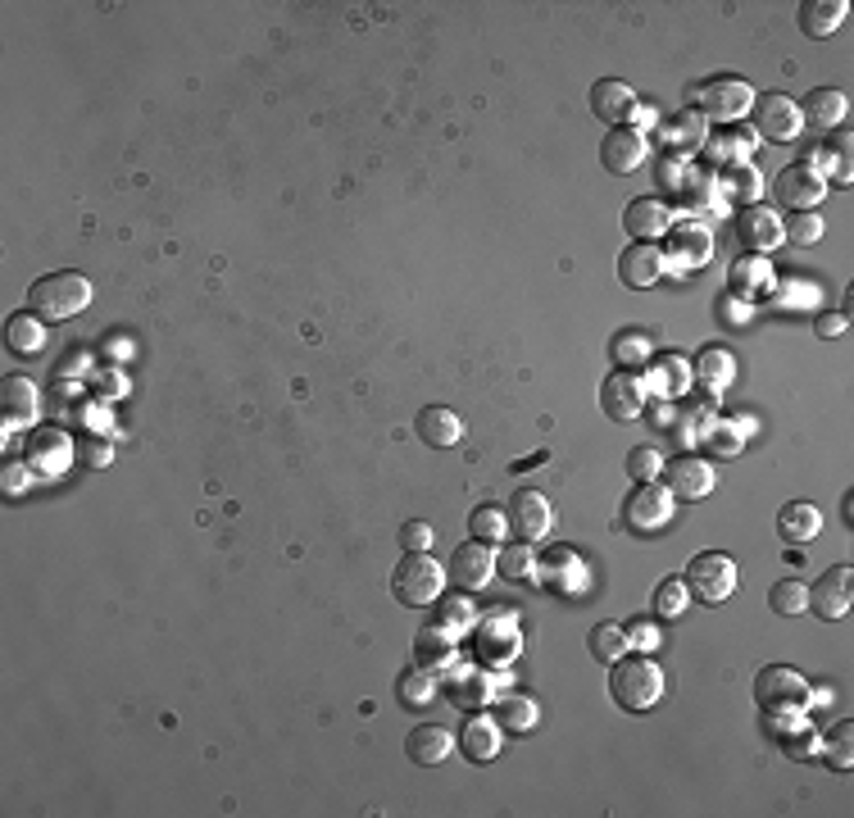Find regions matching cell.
Instances as JSON below:
<instances>
[{
	"label": "cell",
	"mask_w": 854,
	"mask_h": 818,
	"mask_svg": "<svg viewBox=\"0 0 854 818\" xmlns=\"http://www.w3.org/2000/svg\"><path fill=\"white\" fill-rule=\"evenodd\" d=\"M91 305V283L83 273H73V269H60V273H46V277H37V283L28 287V310L37 314V319H55V323H64V319H73V314H83Z\"/></svg>",
	"instance_id": "obj_1"
},
{
	"label": "cell",
	"mask_w": 854,
	"mask_h": 818,
	"mask_svg": "<svg viewBox=\"0 0 854 818\" xmlns=\"http://www.w3.org/2000/svg\"><path fill=\"white\" fill-rule=\"evenodd\" d=\"M609 692L623 709L645 714L664 701V669L645 655H623V659H614V669H609Z\"/></svg>",
	"instance_id": "obj_2"
},
{
	"label": "cell",
	"mask_w": 854,
	"mask_h": 818,
	"mask_svg": "<svg viewBox=\"0 0 854 818\" xmlns=\"http://www.w3.org/2000/svg\"><path fill=\"white\" fill-rule=\"evenodd\" d=\"M392 592L400 605H413V609L436 605L446 592V569L428 550H405V559L392 569Z\"/></svg>",
	"instance_id": "obj_3"
},
{
	"label": "cell",
	"mask_w": 854,
	"mask_h": 818,
	"mask_svg": "<svg viewBox=\"0 0 854 818\" xmlns=\"http://www.w3.org/2000/svg\"><path fill=\"white\" fill-rule=\"evenodd\" d=\"M755 701L764 714H795L814 701L805 673L787 669V664H768V669L755 673Z\"/></svg>",
	"instance_id": "obj_4"
},
{
	"label": "cell",
	"mask_w": 854,
	"mask_h": 818,
	"mask_svg": "<svg viewBox=\"0 0 854 818\" xmlns=\"http://www.w3.org/2000/svg\"><path fill=\"white\" fill-rule=\"evenodd\" d=\"M750 106H755V87H750L745 78H732V73H722V78H709L701 91H695V114H701L705 123L718 119V123H737L750 114Z\"/></svg>",
	"instance_id": "obj_5"
},
{
	"label": "cell",
	"mask_w": 854,
	"mask_h": 818,
	"mask_svg": "<svg viewBox=\"0 0 854 818\" xmlns=\"http://www.w3.org/2000/svg\"><path fill=\"white\" fill-rule=\"evenodd\" d=\"M682 582H686L691 596H701L705 605H718V600H728L737 592V565L728 555H718V550H701L691 559V569H686Z\"/></svg>",
	"instance_id": "obj_6"
},
{
	"label": "cell",
	"mask_w": 854,
	"mask_h": 818,
	"mask_svg": "<svg viewBox=\"0 0 854 818\" xmlns=\"http://www.w3.org/2000/svg\"><path fill=\"white\" fill-rule=\"evenodd\" d=\"M714 255V233L705 223H672L668 227V246H664V269L672 273H695L705 269Z\"/></svg>",
	"instance_id": "obj_7"
},
{
	"label": "cell",
	"mask_w": 854,
	"mask_h": 818,
	"mask_svg": "<svg viewBox=\"0 0 854 818\" xmlns=\"http://www.w3.org/2000/svg\"><path fill=\"white\" fill-rule=\"evenodd\" d=\"M755 133L764 141H795L805 133V119H800V100H791L787 91H764L755 96Z\"/></svg>",
	"instance_id": "obj_8"
},
{
	"label": "cell",
	"mask_w": 854,
	"mask_h": 818,
	"mask_svg": "<svg viewBox=\"0 0 854 818\" xmlns=\"http://www.w3.org/2000/svg\"><path fill=\"white\" fill-rule=\"evenodd\" d=\"M623 519L632 532H659L672 519V492L659 482H636L632 496L623 500Z\"/></svg>",
	"instance_id": "obj_9"
},
{
	"label": "cell",
	"mask_w": 854,
	"mask_h": 818,
	"mask_svg": "<svg viewBox=\"0 0 854 818\" xmlns=\"http://www.w3.org/2000/svg\"><path fill=\"white\" fill-rule=\"evenodd\" d=\"M509 528L519 532L523 542H541V536L555 528L550 500L541 496L536 487H519V492H513V500H509Z\"/></svg>",
	"instance_id": "obj_10"
},
{
	"label": "cell",
	"mask_w": 854,
	"mask_h": 818,
	"mask_svg": "<svg viewBox=\"0 0 854 818\" xmlns=\"http://www.w3.org/2000/svg\"><path fill=\"white\" fill-rule=\"evenodd\" d=\"M809 605H814L818 619H845L850 605H854V573H850L845 565L827 569V573L809 586Z\"/></svg>",
	"instance_id": "obj_11"
},
{
	"label": "cell",
	"mask_w": 854,
	"mask_h": 818,
	"mask_svg": "<svg viewBox=\"0 0 854 818\" xmlns=\"http://www.w3.org/2000/svg\"><path fill=\"white\" fill-rule=\"evenodd\" d=\"M645 156H651V146H645V133H636V127H609L605 141H601V164L609 173H636L645 164Z\"/></svg>",
	"instance_id": "obj_12"
},
{
	"label": "cell",
	"mask_w": 854,
	"mask_h": 818,
	"mask_svg": "<svg viewBox=\"0 0 854 818\" xmlns=\"http://www.w3.org/2000/svg\"><path fill=\"white\" fill-rule=\"evenodd\" d=\"M714 487H718V478H714V464H709V459H701V455H678V459L668 464V492H672V496H682V500H705Z\"/></svg>",
	"instance_id": "obj_13"
},
{
	"label": "cell",
	"mask_w": 854,
	"mask_h": 818,
	"mask_svg": "<svg viewBox=\"0 0 854 818\" xmlns=\"http://www.w3.org/2000/svg\"><path fill=\"white\" fill-rule=\"evenodd\" d=\"M450 578L463 586V592H482V586L496 578V550H491L486 542H478V536L463 542L450 559Z\"/></svg>",
	"instance_id": "obj_14"
},
{
	"label": "cell",
	"mask_w": 854,
	"mask_h": 818,
	"mask_svg": "<svg viewBox=\"0 0 854 818\" xmlns=\"http://www.w3.org/2000/svg\"><path fill=\"white\" fill-rule=\"evenodd\" d=\"M623 227H628L632 241H659V237H668V227H672V210L659 196H636V200H628V210H623Z\"/></svg>",
	"instance_id": "obj_15"
},
{
	"label": "cell",
	"mask_w": 854,
	"mask_h": 818,
	"mask_svg": "<svg viewBox=\"0 0 854 818\" xmlns=\"http://www.w3.org/2000/svg\"><path fill=\"white\" fill-rule=\"evenodd\" d=\"M618 277H623V287L645 292L651 283L664 277V250L655 241H632L623 255H618Z\"/></svg>",
	"instance_id": "obj_16"
},
{
	"label": "cell",
	"mask_w": 854,
	"mask_h": 818,
	"mask_svg": "<svg viewBox=\"0 0 854 818\" xmlns=\"http://www.w3.org/2000/svg\"><path fill=\"white\" fill-rule=\"evenodd\" d=\"M772 191H778V200L787 205V210H814V205L827 196V177H818V173L805 169V164H791V169L778 173Z\"/></svg>",
	"instance_id": "obj_17"
},
{
	"label": "cell",
	"mask_w": 854,
	"mask_h": 818,
	"mask_svg": "<svg viewBox=\"0 0 854 818\" xmlns=\"http://www.w3.org/2000/svg\"><path fill=\"white\" fill-rule=\"evenodd\" d=\"M601 400H605V409H609L618 423L641 419V414H645V377H636V373H628V369H623V373H609Z\"/></svg>",
	"instance_id": "obj_18"
},
{
	"label": "cell",
	"mask_w": 854,
	"mask_h": 818,
	"mask_svg": "<svg viewBox=\"0 0 854 818\" xmlns=\"http://www.w3.org/2000/svg\"><path fill=\"white\" fill-rule=\"evenodd\" d=\"M737 233H741V241L755 250V255H764V250H778L782 241H787V233H782V219L768 210V205H745V210L737 214Z\"/></svg>",
	"instance_id": "obj_19"
},
{
	"label": "cell",
	"mask_w": 854,
	"mask_h": 818,
	"mask_svg": "<svg viewBox=\"0 0 854 818\" xmlns=\"http://www.w3.org/2000/svg\"><path fill=\"white\" fill-rule=\"evenodd\" d=\"M636 106H641L636 91H632L628 83H618V78H601V83L591 87V110H595V119H605V123H614V127H623V123L632 119Z\"/></svg>",
	"instance_id": "obj_20"
},
{
	"label": "cell",
	"mask_w": 854,
	"mask_h": 818,
	"mask_svg": "<svg viewBox=\"0 0 854 818\" xmlns=\"http://www.w3.org/2000/svg\"><path fill=\"white\" fill-rule=\"evenodd\" d=\"M413 432L428 442V446H436V450H450V446H459L463 442V419L455 414L450 405H428L419 419H413Z\"/></svg>",
	"instance_id": "obj_21"
},
{
	"label": "cell",
	"mask_w": 854,
	"mask_h": 818,
	"mask_svg": "<svg viewBox=\"0 0 854 818\" xmlns=\"http://www.w3.org/2000/svg\"><path fill=\"white\" fill-rule=\"evenodd\" d=\"M450 751H455V736H450L442 723H423V728H413V732L405 736V755L419 764V769L450 759Z\"/></svg>",
	"instance_id": "obj_22"
},
{
	"label": "cell",
	"mask_w": 854,
	"mask_h": 818,
	"mask_svg": "<svg viewBox=\"0 0 854 818\" xmlns=\"http://www.w3.org/2000/svg\"><path fill=\"white\" fill-rule=\"evenodd\" d=\"M845 0H805V5L795 10V18H800V33L805 37H814V41H822V37H832L841 23H845Z\"/></svg>",
	"instance_id": "obj_23"
},
{
	"label": "cell",
	"mask_w": 854,
	"mask_h": 818,
	"mask_svg": "<svg viewBox=\"0 0 854 818\" xmlns=\"http://www.w3.org/2000/svg\"><path fill=\"white\" fill-rule=\"evenodd\" d=\"M845 110H850V100L837 87H814L805 100H800V119L814 123V127H841Z\"/></svg>",
	"instance_id": "obj_24"
},
{
	"label": "cell",
	"mask_w": 854,
	"mask_h": 818,
	"mask_svg": "<svg viewBox=\"0 0 854 818\" xmlns=\"http://www.w3.org/2000/svg\"><path fill=\"white\" fill-rule=\"evenodd\" d=\"M778 532L787 536V546H805V542H814V536L822 532L818 505H809V500H791V505H782Z\"/></svg>",
	"instance_id": "obj_25"
},
{
	"label": "cell",
	"mask_w": 854,
	"mask_h": 818,
	"mask_svg": "<svg viewBox=\"0 0 854 818\" xmlns=\"http://www.w3.org/2000/svg\"><path fill=\"white\" fill-rule=\"evenodd\" d=\"M695 382H701L705 392H722V387H732V377H737V360H732V350H722V346H705L701 355H695Z\"/></svg>",
	"instance_id": "obj_26"
},
{
	"label": "cell",
	"mask_w": 854,
	"mask_h": 818,
	"mask_svg": "<svg viewBox=\"0 0 854 818\" xmlns=\"http://www.w3.org/2000/svg\"><path fill=\"white\" fill-rule=\"evenodd\" d=\"M73 459V442L60 427H41L33 446H28V464H37L41 473H64V464Z\"/></svg>",
	"instance_id": "obj_27"
},
{
	"label": "cell",
	"mask_w": 854,
	"mask_h": 818,
	"mask_svg": "<svg viewBox=\"0 0 854 818\" xmlns=\"http://www.w3.org/2000/svg\"><path fill=\"white\" fill-rule=\"evenodd\" d=\"M0 409H5V427L37 414V387L28 377H5L0 382Z\"/></svg>",
	"instance_id": "obj_28"
},
{
	"label": "cell",
	"mask_w": 854,
	"mask_h": 818,
	"mask_svg": "<svg viewBox=\"0 0 854 818\" xmlns=\"http://www.w3.org/2000/svg\"><path fill=\"white\" fill-rule=\"evenodd\" d=\"M459 746H463V755H469L473 764L496 759V755H500V723H491V719H469V723H463Z\"/></svg>",
	"instance_id": "obj_29"
},
{
	"label": "cell",
	"mask_w": 854,
	"mask_h": 818,
	"mask_svg": "<svg viewBox=\"0 0 854 818\" xmlns=\"http://www.w3.org/2000/svg\"><path fill=\"white\" fill-rule=\"evenodd\" d=\"M714 191L732 196V200H750V205H759L764 177H759L755 160H750V164H728V169H722V177H718V183H714Z\"/></svg>",
	"instance_id": "obj_30"
},
{
	"label": "cell",
	"mask_w": 854,
	"mask_h": 818,
	"mask_svg": "<svg viewBox=\"0 0 854 818\" xmlns=\"http://www.w3.org/2000/svg\"><path fill=\"white\" fill-rule=\"evenodd\" d=\"M691 387V364L678 360V355H664L655 364V373H645V392H659V396H682Z\"/></svg>",
	"instance_id": "obj_31"
},
{
	"label": "cell",
	"mask_w": 854,
	"mask_h": 818,
	"mask_svg": "<svg viewBox=\"0 0 854 818\" xmlns=\"http://www.w3.org/2000/svg\"><path fill=\"white\" fill-rule=\"evenodd\" d=\"M728 277H732V292H737V296H750V300H755V296L772 283V269H768L764 255H741Z\"/></svg>",
	"instance_id": "obj_32"
},
{
	"label": "cell",
	"mask_w": 854,
	"mask_h": 818,
	"mask_svg": "<svg viewBox=\"0 0 854 818\" xmlns=\"http://www.w3.org/2000/svg\"><path fill=\"white\" fill-rule=\"evenodd\" d=\"M664 141L672 146V150H701L705 146V119L695 114V110H682V114H672L668 123H664Z\"/></svg>",
	"instance_id": "obj_33"
},
{
	"label": "cell",
	"mask_w": 854,
	"mask_h": 818,
	"mask_svg": "<svg viewBox=\"0 0 854 818\" xmlns=\"http://www.w3.org/2000/svg\"><path fill=\"white\" fill-rule=\"evenodd\" d=\"M5 337H10V350L14 355H41V346H46V327H41V319L37 314H14L10 323H5Z\"/></svg>",
	"instance_id": "obj_34"
},
{
	"label": "cell",
	"mask_w": 854,
	"mask_h": 818,
	"mask_svg": "<svg viewBox=\"0 0 854 818\" xmlns=\"http://www.w3.org/2000/svg\"><path fill=\"white\" fill-rule=\"evenodd\" d=\"M413 655H419V664L428 669H436V664H455V636L442 628V623H432L428 632H419V642H413Z\"/></svg>",
	"instance_id": "obj_35"
},
{
	"label": "cell",
	"mask_w": 854,
	"mask_h": 818,
	"mask_svg": "<svg viewBox=\"0 0 854 818\" xmlns=\"http://www.w3.org/2000/svg\"><path fill=\"white\" fill-rule=\"evenodd\" d=\"M586 646H591V655L601 659V664H614V659L628 655V632L618 628V623H595L591 636H586Z\"/></svg>",
	"instance_id": "obj_36"
},
{
	"label": "cell",
	"mask_w": 854,
	"mask_h": 818,
	"mask_svg": "<svg viewBox=\"0 0 854 818\" xmlns=\"http://www.w3.org/2000/svg\"><path fill=\"white\" fill-rule=\"evenodd\" d=\"M469 528H473L478 542L500 546V542H505V532H509V509H500V505H478V509H473V519H469Z\"/></svg>",
	"instance_id": "obj_37"
},
{
	"label": "cell",
	"mask_w": 854,
	"mask_h": 818,
	"mask_svg": "<svg viewBox=\"0 0 854 818\" xmlns=\"http://www.w3.org/2000/svg\"><path fill=\"white\" fill-rule=\"evenodd\" d=\"M768 605H772V614H782V619H795V614L809 609V586L795 582V578H782V582L768 592Z\"/></svg>",
	"instance_id": "obj_38"
},
{
	"label": "cell",
	"mask_w": 854,
	"mask_h": 818,
	"mask_svg": "<svg viewBox=\"0 0 854 818\" xmlns=\"http://www.w3.org/2000/svg\"><path fill=\"white\" fill-rule=\"evenodd\" d=\"M396 692H400V705L423 709V705H432V696H436V678H432L428 669H405L400 682H396Z\"/></svg>",
	"instance_id": "obj_39"
},
{
	"label": "cell",
	"mask_w": 854,
	"mask_h": 818,
	"mask_svg": "<svg viewBox=\"0 0 854 818\" xmlns=\"http://www.w3.org/2000/svg\"><path fill=\"white\" fill-rule=\"evenodd\" d=\"M496 714H500V728L505 732H532L536 728V701H528V696L496 701Z\"/></svg>",
	"instance_id": "obj_40"
},
{
	"label": "cell",
	"mask_w": 854,
	"mask_h": 818,
	"mask_svg": "<svg viewBox=\"0 0 854 818\" xmlns=\"http://www.w3.org/2000/svg\"><path fill=\"white\" fill-rule=\"evenodd\" d=\"M496 569H500L505 578H513V582L532 578V573H536V555H532V542H513V546H505V550L496 555Z\"/></svg>",
	"instance_id": "obj_41"
},
{
	"label": "cell",
	"mask_w": 854,
	"mask_h": 818,
	"mask_svg": "<svg viewBox=\"0 0 854 818\" xmlns=\"http://www.w3.org/2000/svg\"><path fill=\"white\" fill-rule=\"evenodd\" d=\"M822 751H827V764H832V769H850L854 764V723L845 719V723H837L832 732H827V741H822Z\"/></svg>",
	"instance_id": "obj_42"
},
{
	"label": "cell",
	"mask_w": 854,
	"mask_h": 818,
	"mask_svg": "<svg viewBox=\"0 0 854 818\" xmlns=\"http://www.w3.org/2000/svg\"><path fill=\"white\" fill-rule=\"evenodd\" d=\"M686 600H691L686 582H682V578H664L659 592H655V614H659V619H682Z\"/></svg>",
	"instance_id": "obj_43"
},
{
	"label": "cell",
	"mask_w": 854,
	"mask_h": 818,
	"mask_svg": "<svg viewBox=\"0 0 854 818\" xmlns=\"http://www.w3.org/2000/svg\"><path fill=\"white\" fill-rule=\"evenodd\" d=\"M745 432H750V423H714L709 419V427H705V442L718 450V455H741V446H745Z\"/></svg>",
	"instance_id": "obj_44"
},
{
	"label": "cell",
	"mask_w": 854,
	"mask_h": 818,
	"mask_svg": "<svg viewBox=\"0 0 854 818\" xmlns=\"http://www.w3.org/2000/svg\"><path fill=\"white\" fill-rule=\"evenodd\" d=\"M750 156H755V137H745V133L714 137V160L722 169H728V164H750Z\"/></svg>",
	"instance_id": "obj_45"
},
{
	"label": "cell",
	"mask_w": 854,
	"mask_h": 818,
	"mask_svg": "<svg viewBox=\"0 0 854 818\" xmlns=\"http://www.w3.org/2000/svg\"><path fill=\"white\" fill-rule=\"evenodd\" d=\"M782 233L795 246H814V241H822V219L814 210H791V223H782Z\"/></svg>",
	"instance_id": "obj_46"
},
{
	"label": "cell",
	"mask_w": 854,
	"mask_h": 818,
	"mask_svg": "<svg viewBox=\"0 0 854 818\" xmlns=\"http://www.w3.org/2000/svg\"><path fill=\"white\" fill-rule=\"evenodd\" d=\"M645 360H651V342H645L641 332H628V337L614 342V364L632 369V364H645Z\"/></svg>",
	"instance_id": "obj_47"
},
{
	"label": "cell",
	"mask_w": 854,
	"mask_h": 818,
	"mask_svg": "<svg viewBox=\"0 0 854 818\" xmlns=\"http://www.w3.org/2000/svg\"><path fill=\"white\" fill-rule=\"evenodd\" d=\"M659 469H664V455H659L655 446H632V455H628V473H632L636 482H655Z\"/></svg>",
	"instance_id": "obj_48"
},
{
	"label": "cell",
	"mask_w": 854,
	"mask_h": 818,
	"mask_svg": "<svg viewBox=\"0 0 854 818\" xmlns=\"http://www.w3.org/2000/svg\"><path fill=\"white\" fill-rule=\"evenodd\" d=\"M436 605H442V619H436V623H442L450 636H455V632H463V628L473 623V609H469V600H436Z\"/></svg>",
	"instance_id": "obj_49"
},
{
	"label": "cell",
	"mask_w": 854,
	"mask_h": 818,
	"mask_svg": "<svg viewBox=\"0 0 854 818\" xmlns=\"http://www.w3.org/2000/svg\"><path fill=\"white\" fill-rule=\"evenodd\" d=\"M432 542H436V532H432L423 519H409V523L400 528V546H405V550H432Z\"/></svg>",
	"instance_id": "obj_50"
},
{
	"label": "cell",
	"mask_w": 854,
	"mask_h": 818,
	"mask_svg": "<svg viewBox=\"0 0 854 818\" xmlns=\"http://www.w3.org/2000/svg\"><path fill=\"white\" fill-rule=\"evenodd\" d=\"M782 746H787V755H795V759H805V755H814V751H818V741H814V732H795V741L787 736V741H782Z\"/></svg>",
	"instance_id": "obj_51"
},
{
	"label": "cell",
	"mask_w": 854,
	"mask_h": 818,
	"mask_svg": "<svg viewBox=\"0 0 854 818\" xmlns=\"http://www.w3.org/2000/svg\"><path fill=\"white\" fill-rule=\"evenodd\" d=\"M83 459L91 469H100V464H110V459H114V450L106 442H83Z\"/></svg>",
	"instance_id": "obj_52"
},
{
	"label": "cell",
	"mask_w": 854,
	"mask_h": 818,
	"mask_svg": "<svg viewBox=\"0 0 854 818\" xmlns=\"http://www.w3.org/2000/svg\"><path fill=\"white\" fill-rule=\"evenodd\" d=\"M28 482H33V469H28V464H23V469H18V464H10V469H5V492H10V496H14V492H23Z\"/></svg>",
	"instance_id": "obj_53"
},
{
	"label": "cell",
	"mask_w": 854,
	"mask_h": 818,
	"mask_svg": "<svg viewBox=\"0 0 854 818\" xmlns=\"http://www.w3.org/2000/svg\"><path fill=\"white\" fill-rule=\"evenodd\" d=\"M837 332H845V314H822L818 319V337H837Z\"/></svg>",
	"instance_id": "obj_54"
},
{
	"label": "cell",
	"mask_w": 854,
	"mask_h": 818,
	"mask_svg": "<svg viewBox=\"0 0 854 818\" xmlns=\"http://www.w3.org/2000/svg\"><path fill=\"white\" fill-rule=\"evenodd\" d=\"M651 642H655L651 623H636V632H628V646H651Z\"/></svg>",
	"instance_id": "obj_55"
}]
</instances>
